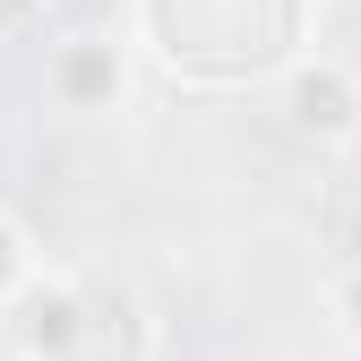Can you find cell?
Listing matches in <instances>:
<instances>
[{
	"label": "cell",
	"mask_w": 361,
	"mask_h": 361,
	"mask_svg": "<svg viewBox=\"0 0 361 361\" xmlns=\"http://www.w3.org/2000/svg\"><path fill=\"white\" fill-rule=\"evenodd\" d=\"M35 267H43V258H35V241H26V224L0 207V301H9V293L35 276Z\"/></svg>",
	"instance_id": "5b68a950"
},
{
	"label": "cell",
	"mask_w": 361,
	"mask_h": 361,
	"mask_svg": "<svg viewBox=\"0 0 361 361\" xmlns=\"http://www.w3.org/2000/svg\"><path fill=\"white\" fill-rule=\"evenodd\" d=\"M155 319L104 267H35L0 301V361H147Z\"/></svg>",
	"instance_id": "7a4b0ae2"
},
{
	"label": "cell",
	"mask_w": 361,
	"mask_h": 361,
	"mask_svg": "<svg viewBox=\"0 0 361 361\" xmlns=\"http://www.w3.org/2000/svg\"><path fill=\"white\" fill-rule=\"evenodd\" d=\"M43 9H52V0H0V35H26V26H43Z\"/></svg>",
	"instance_id": "52a82bcc"
},
{
	"label": "cell",
	"mask_w": 361,
	"mask_h": 361,
	"mask_svg": "<svg viewBox=\"0 0 361 361\" xmlns=\"http://www.w3.org/2000/svg\"><path fill=\"white\" fill-rule=\"evenodd\" d=\"M129 26L180 86H267L310 52V0H129Z\"/></svg>",
	"instance_id": "6da1fadb"
},
{
	"label": "cell",
	"mask_w": 361,
	"mask_h": 361,
	"mask_svg": "<svg viewBox=\"0 0 361 361\" xmlns=\"http://www.w3.org/2000/svg\"><path fill=\"white\" fill-rule=\"evenodd\" d=\"M276 95H284L293 138H310V147H344V138H361V78H353L336 52H301V61L276 78Z\"/></svg>",
	"instance_id": "3957f363"
},
{
	"label": "cell",
	"mask_w": 361,
	"mask_h": 361,
	"mask_svg": "<svg viewBox=\"0 0 361 361\" xmlns=\"http://www.w3.org/2000/svg\"><path fill=\"white\" fill-rule=\"evenodd\" d=\"M327 319H336V327L361 344V258H344L336 276H327Z\"/></svg>",
	"instance_id": "8992f818"
},
{
	"label": "cell",
	"mask_w": 361,
	"mask_h": 361,
	"mask_svg": "<svg viewBox=\"0 0 361 361\" xmlns=\"http://www.w3.org/2000/svg\"><path fill=\"white\" fill-rule=\"evenodd\" d=\"M43 86H52L61 112H112L121 86H129V69H121V52L104 35H78V43H61V52L43 61Z\"/></svg>",
	"instance_id": "277c9868"
}]
</instances>
